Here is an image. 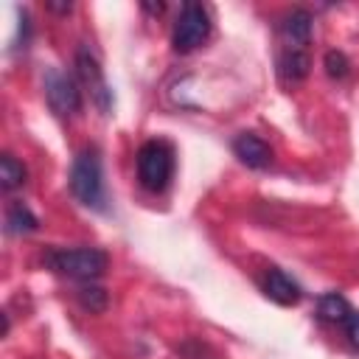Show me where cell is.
I'll return each instance as SVG.
<instances>
[{"label": "cell", "mask_w": 359, "mask_h": 359, "mask_svg": "<svg viewBox=\"0 0 359 359\" xmlns=\"http://www.w3.org/2000/svg\"><path fill=\"white\" fill-rule=\"evenodd\" d=\"M45 264L70 280L93 283L107 272L109 258L98 247H70V250H50L45 255Z\"/></svg>", "instance_id": "obj_1"}, {"label": "cell", "mask_w": 359, "mask_h": 359, "mask_svg": "<svg viewBox=\"0 0 359 359\" xmlns=\"http://www.w3.org/2000/svg\"><path fill=\"white\" fill-rule=\"evenodd\" d=\"M70 191L87 208H104V171L98 149H84L76 154L70 168Z\"/></svg>", "instance_id": "obj_2"}, {"label": "cell", "mask_w": 359, "mask_h": 359, "mask_svg": "<svg viewBox=\"0 0 359 359\" xmlns=\"http://www.w3.org/2000/svg\"><path fill=\"white\" fill-rule=\"evenodd\" d=\"M174 174V149L165 140H146L137 149V180L146 191L160 194Z\"/></svg>", "instance_id": "obj_3"}, {"label": "cell", "mask_w": 359, "mask_h": 359, "mask_svg": "<svg viewBox=\"0 0 359 359\" xmlns=\"http://www.w3.org/2000/svg\"><path fill=\"white\" fill-rule=\"evenodd\" d=\"M210 36V14L202 3H185L171 28V45L177 53L196 50Z\"/></svg>", "instance_id": "obj_4"}, {"label": "cell", "mask_w": 359, "mask_h": 359, "mask_svg": "<svg viewBox=\"0 0 359 359\" xmlns=\"http://www.w3.org/2000/svg\"><path fill=\"white\" fill-rule=\"evenodd\" d=\"M76 73H79L81 84L87 87V93L93 95V101L98 104V109L101 112H109V107H112V90L107 87V79H104V70H101L98 59L87 48H79L76 50Z\"/></svg>", "instance_id": "obj_5"}, {"label": "cell", "mask_w": 359, "mask_h": 359, "mask_svg": "<svg viewBox=\"0 0 359 359\" xmlns=\"http://www.w3.org/2000/svg\"><path fill=\"white\" fill-rule=\"evenodd\" d=\"M45 98L56 115H73L81 109V87L67 73H48Z\"/></svg>", "instance_id": "obj_6"}, {"label": "cell", "mask_w": 359, "mask_h": 359, "mask_svg": "<svg viewBox=\"0 0 359 359\" xmlns=\"http://www.w3.org/2000/svg\"><path fill=\"white\" fill-rule=\"evenodd\" d=\"M264 292H266L269 300H275L280 306H294L303 297L300 283L292 275H286L283 269H278V266H269L266 269V275H264Z\"/></svg>", "instance_id": "obj_7"}, {"label": "cell", "mask_w": 359, "mask_h": 359, "mask_svg": "<svg viewBox=\"0 0 359 359\" xmlns=\"http://www.w3.org/2000/svg\"><path fill=\"white\" fill-rule=\"evenodd\" d=\"M233 151H236V157H238L244 165H250V168H266V165L272 163V149L266 146L264 137H258V135H252V132H241V135L233 140Z\"/></svg>", "instance_id": "obj_8"}, {"label": "cell", "mask_w": 359, "mask_h": 359, "mask_svg": "<svg viewBox=\"0 0 359 359\" xmlns=\"http://www.w3.org/2000/svg\"><path fill=\"white\" fill-rule=\"evenodd\" d=\"M311 25H314V17L306 8H292L280 22V34L289 42V48H303L311 39Z\"/></svg>", "instance_id": "obj_9"}, {"label": "cell", "mask_w": 359, "mask_h": 359, "mask_svg": "<svg viewBox=\"0 0 359 359\" xmlns=\"http://www.w3.org/2000/svg\"><path fill=\"white\" fill-rule=\"evenodd\" d=\"M311 70V59L306 48H286L278 59V76L286 84H300Z\"/></svg>", "instance_id": "obj_10"}, {"label": "cell", "mask_w": 359, "mask_h": 359, "mask_svg": "<svg viewBox=\"0 0 359 359\" xmlns=\"http://www.w3.org/2000/svg\"><path fill=\"white\" fill-rule=\"evenodd\" d=\"M36 227H39V222H36V216L31 213L28 205H22V202L8 205V210H6V230H8L11 236H28V233H34Z\"/></svg>", "instance_id": "obj_11"}, {"label": "cell", "mask_w": 359, "mask_h": 359, "mask_svg": "<svg viewBox=\"0 0 359 359\" xmlns=\"http://www.w3.org/2000/svg\"><path fill=\"white\" fill-rule=\"evenodd\" d=\"M351 303L339 294V292H325L320 300H317V314L320 320L325 323H345V317L351 314Z\"/></svg>", "instance_id": "obj_12"}, {"label": "cell", "mask_w": 359, "mask_h": 359, "mask_svg": "<svg viewBox=\"0 0 359 359\" xmlns=\"http://www.w3.org/2000/svg\"><path fill=\"white\" fill-rule=\"evenodd\" d=\"M0 185L3 191H17L20 185H25V165L14 154L0 157Z\"/></svg>", "instance_id": "obj_13"}, {"label": "cell", "mask_w": 359, "mask_h": 359, "mask_svg": "<svg viewBox=\"0 0 359 359\" xmlns=\"http://www.w3.org/2000/svg\"><path fill=\"white\" fill-rule=\"evenodd\" d=\"M79 303H81L90 314H101V311L107 309V303H109V294H107L101 286H95V283H84V286L79 289Z\"/></svg>", "instance_id": "obj_14"}, {"label": "cell", "mask_w": 359, "mask_h": 359, "mask_svg": "<svg viewBox=\"0 0 359 359\" xmlns=\"http://www.w3.org/2000/svg\"><path fill=\"white\" fill-rule=\"evenodd\" d=\"M323 65H325L328 79H337V81L351 73V62H348V56H345L342 50H328L325 59H323Z\"/></svg>", "instance_id": "obj_15"}, {"label": "cell", "mask_w": 359, "mask_h": 359, "mask_svg": "<svg viewBox=\"0 0 359 359\" xmlns=\"http://www.w3.org/2000/svg\"><path fill=\"white\" fill-rule=\"evenodd\" d=\"M345 337H348V342H351V348H356L359 351V311H351L348 317H345Z\"/></svg>", "instance_id": "obj_16"}, {"label": "cell", "mask_w": 359, "mask_h": 359, "mask_svg": "<svg viewBox=\"0 0 359 359\" xmlns=\"http://www.w3.org/2000/svg\"><path fill=\"white\" fill-rule=\"evenodd\" d=\"M48 8H50V11H70L73 6H70V3H48Z\"/></svg>", "instance_id": "obj_17"}, {"label": "cell", "mask_w": 359, "mask_h": 359, "mask_svg": "<svg viewBox=\"0 0 359 359\" xmlns=\"http://www.w3.org/2000/svg\"><path fill=\"white\" fill-rule=\"evenodd\" d=\"M143 8H146V11H151V14H160L165 6H163V3H157V6H149V3H143Z\"/></svg>", "instance_id": "obj_18"}]
</instances>
